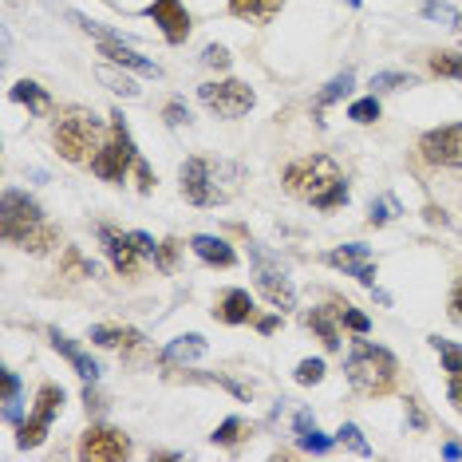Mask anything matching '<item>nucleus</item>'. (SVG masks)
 Returning <instances> with one entry per match:
<instances>
[{
    "label": "nucleus",
    "mask_w": 462,
    "mask_h": 462,
    "mask_svg": "<svg viewBox=\"0 0 462 462\" xmlns=\"http://www.w3.org/2000/svg\"><path fill=\"white\" fill-rule=\"evenodd\" d=\"M285 190L300 202H312L317 209H336L348 206V182H344L340 166L328 154H309L285 166Z\"/></svg>",
    "instance_id": "obj_1"
},
{
    "label": "nucleus",
    "mask_w": 462,
    "mask_h": 462,
    "mask_svg": "<svg viewBox=\"0 0 462 462\" xmlns=\"http://www.w3.org/2000/svg\"><path fill=\"white\" fill-rule=\"evenodd\" d=\"M241 171L237 162H226V159H186L182 171H178V186H182V198L190 206H222L229 202L237 190H241Z\"/></svg>",
    "instance_id": "obj_2"
},
{
    "label": "nucleus",
    "mask_w": 462,
    "mask_h": 462,
    "mask_svg": "<svg viewBox=\"0 0 462 462\" xmlns=\"http://www.w3.org/2000/svg\"><path fill=\"white\" fill-rule=\"evenodd\" d=\"M51 146L64 162H91L103 146V119L88 107H68L51 123Z\"/></svg>",
    "instance_id": "obj_3"
},
{
    "label": "nucleus",
    "mask_w": 462,
    "mask_h": 462,
    "mask_svg": "<svg viewBox=\"0 0 462 462\" xmlns=\"http://www.w3.org/2000/svg\"><path fill=\"white\" fill-rule=\"evenodd\" d=\"M344 375H348V383L360 395H387L395 387L399 364H395L392 352L380 348V344L356 340L352 352H348V364H344Z\"/></svg>",
    "instance_id": "obj_4"
},
{
    "label": "nucleus",
    "mask_w": 462,
    "mask_h": 462,
    "mask_svg": "<svg viewBox=\"0 0 462 462\" xmlns=\"http://www.w3.org/2000/svg\"><path fill=\"white\" fill-rule=\"evenodd\" d=\"M134 166H139V151H134L131 127L123 119V111H111V134L103 139L96 159H91V174H99L103 182H123Z\"/></svg>",
    "instance_id": "obj_5"
},
{
    "label": "nucleus",
    "mask_w": 462,
    "mask_h": 462,
    "mask_svg": "<svg viewBox=\"0 0 462 462\" xmlns=\"http://www.w3.org/2000/svg\"><path fill=\"white\" fill-rule=\"evenodd\" d=\"M36 226H44V209H40L36 198H28L24 190H5V198H0V229H5V241L20 245Z\"/></svg>",
    "instance_id": "obj_6"
},
{
    "label": "nucleus",
    "mask_w": 462,
    "mask_h": 462,
    "mask_svg": "<svg viewBox=\"0 0 462 462\" xmlns=\"http://www.w3.org/2000/svg\"><path fill=\"white\" fill-rule=\"evenodd\" d=\"M198 99L206 103L209 111L217 115V119H241V115H249L254 111V88L249 83H241V79H222V83H202L198 88Z\"/></svg>",
    "instance_id": "obj_7"
},
{
    "label": "nucleus",
    "mask_w": 462,
    "mask_h": 462,
    "mask_svg": "<svg viewBox=\"0 0 462 462\" xmlns=\"http://www.w3.org/2000/svg\"><path fill=\"white\" fill-rule=\"evenodd\" d=\"M249 257H254V269H257V289H261V297H265L273 309H281V312H289V309H297V285L285 277V269L273 261L261 245H249Z\"/></svg>",
    "instance_id": "obj_8"
},
{
    "label": "nucleus",
    "mask_w": 462,
    "mask_h": 462,
    "mask_svg": "<svg viewBox=\"0 0 462 462\" xmlns=\"http://www.w3.org/2000/svg\"><path fill=\"white\" fill-rule=\"evenodd\" d=\"M60 407H64V387H56V383H44L36 392V411L32 419H24V423L16 427V447L20 450H32L44 443V435H48V427H51V419L60 415Z\"/></svg>",
    "instance_id": "obj_9"
},
{
    "label": "nucleus",
    "mask_w": 462,
    "mask_h": 462,
    "mask_svg": "<svg viewBox=\"0 0 462 462\" xmlns=\"http://www.w3.org/2000/svg\"><path fill=\"white\" fill-rule=\"evenodd\" d=\"M131 455V439L107 423H91L79 435V458L88 462H123Z\"/></svg>",
    "instance_id": "obj_10"
},
{
    "label": "nucleus",
    "mask_w": 462,
    "mask_h": 462,
    "mask_svg": "<svg viewBox=\"0 0 462 462\" xmlns=\"http://www.w3.org/2000/svg\"><path fill=\"white\" fill-rule=\"evenodd\" d=\"M419 151L430 166H447V171H458L462 166V123H447V127H435L419 139Z\"/></svg>",
    "instance_id": "obj_11"
},
{
    "label": "nucleus",
    "mask_w": 462,
    "mask_h": 462,
    "mask_svg": "<svg viewBox=\"0 0 462 462\" xmlns=\"http://www.w3.org/2000/svg\"><path fill=\"white\" fill-rule=\"evenodd\" d=\"M332 269H344V277H356L360 285L367 289H375V261H372V249L360 245V241H352V245H340V249H332L328 257Z\"/></svg>",
    "instance_id": "obj_12"
},
{
    "label": "nucleus",
    "mask_w": 462,
    "mask_h": 462,
    "mask_svg": "<svg viewBox=\"0 0 462 462\" xmlns=\"http://www.w3.org/2000/svg\"><path fill=\"white\" fill-rule=\"evenodd\" d=\"M146 16L162 28L166 44H182V40L190 36V13L182 8V0H154V5L146 8Z\"/></svg>",
    "instance_id": "obj_13"
},
{
    "label": "nucleus",
    "mask_w": 462,
    "mask_h": 462,
    "mask_svg": "<svg viewBox=\"0 0 462 462\" xmlns=\"http://www.w3.org/2000/svg\"><path fill=\"white\" fill-rule=\"evenodd\" d=\"M99 241H103V249H107L115 273H134V265H139L143 254H139V245L131 241V234H119V229H111V226H99Z\"/></svg>",
    "instance_id": "obj_14"
},
{
    "label": "nucleus",
    "mask_w": 462,
    "mask_h": 462,
    "mask_svg": "<svg viewBox=\"0 0 462 462\" xmlns=\"http://www.w3.org/2000/svg\"><path fill=\"white\" fill-rule=\"evenodd\" d=\"M48 340H51V348H56L60 356H64V360H68L71 367H76V372H79L88 383H96V380H99V372H103V367H99L96 360H91V356L83 352V348H76V340H71V336H64L60 328H48Z\"/></svg>",
    "instance_id": "obj_15"
},
{
    "label": "nucleus",
    "mask_w": 462,
    "mask_h": 462,
    "mask_svg": "<svg viewBox=\"0 0 462 462\" xmlns=\"http://www.w3.org/2000/svg\"><path fill=\"white\" fill-rule=\"evenodd\" d=\"M99 56H107L111 64H119V68L143 71V76H154V79L162 76V68H159V64H151V60L139 56V51H134L131 44H123V40H99Z\"/></svg>",
    "instance_id": "obj_16"
},
{
    "label": "nucleus",
    "mask_w": 462,
    "mask_h": 462,
    "mask_svg": "<svg viewBox=\"0 0 462 462\" xmlns=\"http://www.w3.org/2000/svg\"><path fill=\"white\" fill-rule=\"evenodd\" d=\"M206 356V336H198V332H186V336H178V340H171L162 348L159 360L166 367H182V364H194V360H202Z\"/></svg>",
    "instance_id": "obj_17"
},
{
    "label": "nucleus",
    "mask_w": 462,
    "mask_h": 462,
    "mask_svg": "<svg viewBox=\"0 0 462 462\" xmlns=\"http://www.w3.org/2000/svg\"><path fill=\"white\" fill-rule=\"evenodd\" d=\"M190 249L198 254V261H206V265H217V269H229L237 261L234 245H229L226 237H214V234H198L190 237Z\"/></svg>",
    "instance_id": "obj_18"
},
{
    "label": "nucleus",
    "mask_w": 462,
    "mask_h": 462,
    "mask_svg": "<svg viewBox=\"0 0 462 462\" xmlns=\"http://www.w3.org/2000/svg\"><path fill=\"white\" fill-rule=\"evenodd\" d=\"M292 430H297V447L312 450V455H324V450H332V443H336V435H320L317 419H312L309 411H297V423H292Z\"/></svg>",
    "instance_id": "obj_19"
},
{
    "label": "nucleus",
    "mask_w": 462,
    "mask_h": 462,
    "mask_svg": "<svg viewBox=\"0 0 462 462\" xmlns=\"http://www.w3.org/2000/svg\"><path fill=\"white\" fill-rule=\"evenodd\" d=\"M91 344H99V348L134 352V348H143V332H134V328H111V324H96V328H91Z\"/></svg>",
    "instance_id": "obj_20"
},
{
    "label": "nucleus",
    "mask_w": 462,
    "mask_h": 462,
    "mask_svg": "<svg viewBox=\"0 0 462 462\" xmlns=\"http://www.w3.org/2000/svg\"><path fill=\"white\" fill-rule=\"evenodd\" d=\"M285 8V0H229V13L249 24H269L273 16Z\"/></svg>",
    "instance_id": "obj_21"
},
{
    "label": "nucleus",
    "mask_w": 462,
    "mask_h": 462,
    "mask_svg": "<svg viewBox=\"0 0 462 462\" xmlns=\"http://www.w3.org/2000/svg\"><path fill=\"white\" fill-rule=\"evenodd\" d=\"M214 312H217V320H226V324H245L254 317V297H249L245 289H229Z\"/></svg>",
    "instance_id": "obj_22"
},
{
    "label": "nucleus",
    "mask_w": 462,
    "mask_h": 462,
    "mask_svg": "<svg viewBox=\"0 0 462 462\" xmlns=\"http://www.w3.org/2000/svg\"><path fill=\"white\" fill-rule=\"evenodd\" d=\"M96 76H99L103 88L115 91V96H123V99H139V96H143L139 83H134V79L127 76V71H119V64H111V60H107V64H99V68H96Z\"/></svg>",
    "instance_id": "obj_23"
},
{
    "label": "nucleus",
    "mask_w": 462,
    "mask_h": 462,
    "mask_svg": "<svg viewBox=\"0 0 462 462\" xmlns=\"http://www.w3.org/2000/svg\"><path fill=\"white\" fill-rule=\"evenodd\" d=\"M336 320H340V317H336V309H312L309 312V328L320 336V344L328 352L340 348V328H336Z\"/></svg>",
    "instance_id": "obj_24"
},
{
    "label": "nucleus",
    "mask_w": 462,
    "mask_h": 462,
    "mask_svg": "<svg viewBox=\"0 0 462 462\" xmlns=\"http://www.w3.org/2000/svg\"><path fill=\"white\" fill-rule=\"evenodd\" d=\"M13 103H24L28 111L32 115H44L48 107H51V96L44 88H40V83H32V79H20L16 88H13Z\"/></svg>",
    "instance_id": "obj_25"
},
{
    "label": "nucleus",
    "mask_w": 462,
    "mask_h": 462,
    "mask_svg": "<svg viewBox=\"0 0 462 462\" xmlns=\"http://www.w3.org/2000/svg\"><path fill=\"white\" fill-rule=\"evenodd\" d=\"M60 245V229L44 222V226H36L32 234H28L24 241H20V249H28V254H51V249Z\"/></svg>",
    "instance_id": "obj_26"
},
{
    "label": "nucleus",
    "mask_w": 462,
    "mask_h": 462,
    "mask_svg": "<svg viewBox=\"0 0 462 462\" xmlns=\"http://www.w3.org/2000/svg\"><path fill=\"white\" fill-rule=\"evenodd\" d=\"M352 83H356L352 68H348V71H340V76H336V79L324 83V91L317 96V115H320L324 107H328V103H336V99H344V96H348V91H352Z\"/></svg>",
    "instance_id": "obj_27"
},
{
    "label": "nucleus",
    "mask_w": 462,
    "mask_h": 462,
    "mask_svg": "<svg viewBox=\"0 0 462 462\" xmlns=\"http://www.w3.org/2000/svg\"><path fill=\"white\" fill-rule=\"evenodd\" d=\"M430 71L443 79H462V51H435L430 56Z\"/></svg>",
    "instance_id": "obj_28"
},
{
    "label": "nucleus",
    "mask_w": 462,
    "mask_h": 462,
    "mask_svg": "<svg viewBox=\"0 0 462 462\" xmlns=\"http://www.w3.org/2000/svg\"><path fill=\"white\" fill-rule=\"evenodd\" d=\"M430 348L443 356L447 375H458L462 372V344H450V340H443V336H430Z\"/></svg>",
    "instance_id": "obj_29"
},
{
    "label": "nucleus",
    "mask_w": 462,
    "mask_h": 462,
    "mask_svg": "<svg viewBox=\"0 0 462 462\" xmlns=\"http://www.w3.org/2000/svg\"><path fill=\"white\" fill-rule=\"evenodd\" d=\"M60 273H64L68 281H88V277H96V265H91L79 249H68V254H64V269H60Z\"/></svg>",
    "instance_id": "obj_30"
},
{
    "label": "nucleus",
    "mask_w": 462,
    "mask_h": 462,
    "mask_svg": "<svg viewBox=\"0 0 462 462\" xmlns=\"http://www.w3.org/2000/svg\"><path fill=\"white\" fill-rule=\"evenodd\" d=\"M399 214H403V209H399V202H395L392 194L375 198V202L367 206V222H372V226H387V222H392V217H399Z\"/></svg>",
    "instance_id": "obj_31"
},
{
    "label": "nucleus",
    "mask_w": 462,
    "mask_h": 462,
    "mask_svg": "<svg viewBox=\"0 0 462 462\" xmlns=\"http://www.w3.org/2000/svg\"><path fill=\"white\" fill-rule=\"evenodd\" d=\"M336 443H344L348 450H356L360 458L372 455V447H367V439H364V430L356 427V423H340V430H336Z\"/></svg>",
    "instance_id": "obj_32"
},
{
    "label": "nucleus",
    "mask_w": 462,
    "mask_h": 462,
    "mask_svg": "<svg viewBox=\"0 0 462 462\" xmlns=\"http://www.w3.org/2000/svg\"><path fill=\"white\" fill-rule=\"evenodd\" d=\"M399 88H415V76H403V71H380V76H372V96L399 91Z\"/></svg>",
    "instance_id": "obj_33"
},
{
    "label": "nucleus",
    "mask_w": 462,
    "mask_h": 462,
    "mask_svg": "<svg viewBox=\"0 0 462 462\" xmlns=\"http://www.w3.org/2000/svg\"><path fill=\"white\" fill-rule=\"evenodd\" d=\"M332 309H336V317H340L344 328H352L356 336H367V328H372V320H367L360 309H352V304H332Z\"/></svg>",
    "instance_id": "obj_34"
},
{
    "label": "nucleus",
    "mask_w": 462,
    "mask_h": 462,
    "mask_svg": "<svg viewBox=\"0 0 462 462\" xmlns=\"http://www.w3.org/2000/svg\"><path fill=\"white\" fill-rule=\"evenodd\" d=\"M241 435H245V423H241L237 415H229L226 423L217 427V430H214V435H209V439H214L217 447H234V443H241Z\"/></svg>",
    "instance_id": "obj_35"
},
{
    "label": "nucleus",
    "mask_w": 462,
    "mask_h": 462,
    "mask_svg": "<svg viewBox=\"0 0 462 462\" xmlns=\"http://www.w3.org/2000/svg\"><path fill=\"white\" fill-rule=\"evenodd\" d=\"M348 119L352 123H375V119H380V99H375V96L356 99L352 107H348Z\"/></svg>",
    "instance_id": "obj_36"
},
{
    "label": "nucleus",
    "mask_w": 462,
    "mask_h": 462,
    "mask_svg": "<svg viewBox=\"0 0 462 462\" xmlns=\"http://www.w3.org/2000/svg\"><path fill=\"white\" fill-rule=\"evenodd\" d=\"M178 249H182V241H174V237L159 241V249H154V265H159L162 273H174V265H178Z\"/></svg>",
    "instance_id": "obj_37"
},
{
    "label": "nucleus",
    "mask_w": 462,
    "mask_h": 462,
    "mask_svg": "<svg viewBox=\"0 0 462 462\" xmlns=\"http://www.w3.org/2000/svg\"><path fill=\"white\" fill-rule=\"evenodd\" d=\"M324 372H328V367H324V360H300V364H297V383H300V387H312V383L324 380Z\"/></svg>",
    "instance_id": "obj_38"
},
{
    "label": "nucleus",
    "mask_w": 462,
    "mask_h": 462,
    "mask_svg": "<svg viewBox=\"0 0 462 462\" xmlns=\"http://www.w3.org/2000/svg\"><path fill=\"white\" fill-rule=\"evenodd\" d=\"M202 64H206V68L226 71L229 64H234V56H229V48H222V44H209V48L202 51Z\"/></svg>",
    "instance_id": "obj_39"
},
{
    "label": "nucleus",
    "mask_w": 462,
    "mask_h": 462,
    "mask_svg": "<svg viewBox=\"0 0 462 462\" xmlns=\"http://www.w3.org/2000/svg\"><path fill=\"white\" fill-rule=\"evenodd\" d=\"M423 16L427 20H443V24H455V20H458L455 8H450V5H435V0H427V5H423Z\"/></svg>",
    "instance_id": "obj_40"
},
{
    "label": "nucleus",
    "mask_w": 462,
    "mask_h": 462,
    "mask_svg": "<svg viewBox=\"0 0 462 462\" xmlns=\"http://www.w3.org/2000/svg\"><path fill=\"white\" fill-rule=\"evenodd\" d=\"M0 383H5V403H20V375L16 372H0Z\"/></svg>",
    "instance_id": "obj_41"
},
{
    "label": "nucleus",
    "mask_w": 462,
    "mask_h": 462,
    "mask_svg": "<svg viewBox=\"0 0 462 462\" xmlns=\"http://www.w3.org/2000/svg\"><path fill=\"white\" fill-rule=\"evenodd\" d=\"M447 317L462 324V277L455 281V289H450V300H447Z\"/></svg>",
    "instance_id": "obj_42"
},
{
    "label": "nucleus",
    "mask_w": 462,
    "mask_h": 462,
    "mask_svg": "<svg viewBox=\"0 0 462 462\" xmlns=\"http://www.w3.org/2000/svg\"><path fill=\"white\" fill-rule=\"evenodd\" d=\"M166 123H171V127H182V123H190V111H186L182 99H174L171 107H166Z\"/></svg>",
    "instance_id": "obj_43"
},
{
    "label": "nucleus",
    "mask_w": 462,
    "mask_h": 462,
    "mask_svg": "<svg viewBox=\"0 0 462 462\" xmlns=\"http://www.w3.org/2000/svg\"><path fill=\"white\" fill-rule=\"evenodd\" d=\"M407 423H411L415 430L427 427V415H423V407H419V399H407Z\"/></svg>",
    "instance_id": "obj_44"
},
{
    "label": "nucleus",
    "mask_w": 462,
    "mask_h": 462,
    "mask_svg": "<svg viewBox=\"0 0 462 462\" xmlns=\"http://www.w3.org/2000/svg\"><path fill=\"white\" fill-rule=\"evenodd\" d=\"M134 174H139V190H143V194H151V190H154V174H151V166H146V162L139 159V166H134Z\"/></svg>",
    "instance_id": "obj_45"
},
{
    "label": "nucleus",
    "mask_w": 462,
    "mask_h": 462,
    "mask_svg": "<svg viewBox=\"0 0 462 462\" xmlns=\"http://www.w3.org/2000/svg\"><path fill=\"white\" fill-rule=\"evenodd\" d=\"M131 241L139 245V254H143V257H154V249H159V245H154V237H151V234H139V229L131 234Z\"/></svg>",
    "instance_id": "obj_46"
},
{
    "label": "nucleus",
    "mask_w": 462,
    "mask_h": 462,
    "mask_svg": "<svg viewBox=\"0 0 462 462\" xmlns=\"http://www.w3.org/2000/svg\"><path fill=\"white\" fill-rule=\"evenodd\" d=\"M447 380H450V383H447L450 403H458V407H462V372H458V375H447Z\"/></svg>",
    "instance_id": "obj_47"
},
{
    "label": "nucleus",
    "mask_w": 462,
    "mask_h": 462,
    "mask_svg": "<svg viewBox=\"0 0 462 462\" xmlns=\"http://www.w3.org/2000/svg\"><path fill=\"white\" fill-rule=\"evenodd\" d=\"M83 403H88V415H91V411H103V399L91 392V383H88V392H83Z\"/></svg>",
    "instance_id": "obj_48"
},
{
    "label": "nucleus",
    "mask_w": 462,
    "mask_h": 462,
    "mask_svg": "<svg viewBox=\"0 0 462 462\" xmlns=\"http://www.w3.org/2000/svg\"><path fill=\"white\" fill-rule=\"evenodd\" d=\"M257 328L265 332V336H269V332H277V328H281V317H261V320H257Z\"/></svg>",
    "instance_id": "obj_49"
},
{
    "label": "nucleus",
    "mask_w": 462,
    "mask_h": 462,
    "mask_svg": "<svg viewBox=\"0 0 462 462\" xmlns=\"http://www.w3.org/2000/svg\"><path fill=\"white\" fill-rule=\"evenodd\" d=\"M443 458H462V447L458 443H447L443 447Z\"/></svg>",
    "instance_id": "obj_50"
},
{
    "label": "nucleus",
    "mask_w": 462,
    "mask_h": 462,
    "mask_svg": "<svg viewBox=\"0 0 462 462\" xmlns=\"http://www.w3.org/2000/svg\"><path fill=\"white\" fill-rule=\"evenodd\" d=\"M450 28H455V32L462 36V13H458V20H455V24H450Z\"/></svg>",
    "instance_id": "obj_51"
},
{
    "label": "nucleus",
    "mask_w": 462,
    "mask_h": 462,
    "mask_svg": "<svg viewBox=\"0 0 462 462\" xmlns=\"http://www.w3.org/2000/svg\"><path fill=\"white\" fill-rule=\"evenodd\" d=\"M348 5H352V8H360V5H364V0H348Z\"/></svg>",
    "instance_id": "obj_52"
},
{
    "label": "nucleus",
    "mask_w": 462,
    "mask_h": 462,
    "mask_svg": "<svg viewBox=\"0 0 462 462\" xmlns=\"http://www.w3.org/2000/svg\"><path fill=\"white\" fill-rule=\"evenodd\" d=\"M107 5H111V0H107Z\"/></svg>",
    "instance_id": "obj_53"
}]
</instances>
